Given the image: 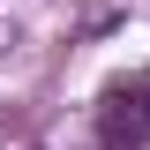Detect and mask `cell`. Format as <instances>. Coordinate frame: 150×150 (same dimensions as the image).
<instances>
[{
  "instance_id": "cell-1",
  "label": "cell",
  "mask_w": 150,
  "mask_h": 150,
  "mask_svg": "<svg viewBox=\"0 0 150 150\" xmlns=\"http://www.w3.org/2000/svg\"><path fill=\"white\" fill-rule=\"evenodd\" d=\"M98 143L105 150H150V75H120L98 98Z\"/></svg>"
}]
</instances>
